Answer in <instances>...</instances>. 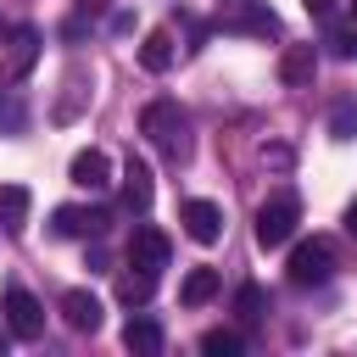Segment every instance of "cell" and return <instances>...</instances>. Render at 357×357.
Instances as JSON below:
<instances>
[{"label": "cell", "mask_w": 357, "mask_h": 357, "mask_svg": "<svg viewBox=\"0 0 357 357\" xmlns=\"http://www.w3.org/2000/svg\"><path fill=\"white\" fill-rule=\"evenodd\" d=\"M139 134H145L167 162H190V151H195V139H190V112H184L178 100H151V106L139 112Z\"/></svg>", "instance_id": "cell-1"}, {"label": "cell", "mask_w": 357, "mask_h": 357, "mask_svg": "<svg viewBox=\"0 0 357 357\" xmlns=\"http://www.w3.org/2000/svg\"><path fill=\"white\" fill-rule=\"evenodd\" d=\"M296 223H301V201H296V190H279V195H268L262 206H257V245H284L290 234H296Z\"/></svg>", "instance_id": "cell-2"}, {"label": "cell", "mask_w": 357, "mask_h": 357, "mask_svg": "<svg viewBox=\"0 0 357 357\" xmlns=\"http://www.w3.org/2000/svg\"><path fill=\"white\" fill-rule=\"evenodd\" d=\"M284 273H290V284H324L329 273H335V245L324 240V234H312V240H301L296 251H290V262H284Z\"/></svg>", "instance_id": "cell-3"}, {"label": "cell", "mask_w": 357, "mask_h": 357, "mask_svg": "<svg viewBox=\"0 0 357 357\" xmlns=\"http://www.w3.org/2000/svg\"><path fill=\"white\" fill-rule=\"evenodd\" d=\"M106 223H112L106 206H56L50 212V229L61 240H95V234H106Z\"/></svg>", "instance_id": "cell-4"}, {"label": "cell", "mask_w": 357, "mask_h": 357, "mask_svg": "<svg viewBox=\"0 0 357 357\" xmlns=\"http://www.w3.org/2000/svg\"><path fill=\"white\" fill-rule=\"evenodd\" d=\"M6 329L17 335V340H39L45 335V307L28 296V290H6Z\"/></svg>", "instance_id": "cell-5"}, {"label": "cell", "mask_w": 357, "mask_h": 357, "mask_svg": "<svg viewBox=\"0 0 357 357\" xmlns=\"http://www.w3.org/2000/svg\"><path fill=\"white\" fill-rule=\"evenodd\" d=\"M223 28L229 33H279V17L262 6V0H223Z\"/></svg>", "instance_id": "cell-6"}, {"label": "cell", "mask_w": 357, "mask_h": 357, "mask_svg": "<svg viewBox=\"0 0 357 357\" xmlns=\"http://www.w3.org/2000/svg\"><path fill=\"white\" fill-rule=\"evenodd\" d=\"M178 223H184V234H190L195 245H212V240L223 234V206H218V201H184V206H178Z\"/></svg>", "instance_id": "cell-7"}, {"label": "cell", "mask_w": 357, "mask_h": 357, "mask_svg": "<svg viewBox=\"0 0 357 357\" xmlns=\"http://www.w3.org/2000/svg\"><path fill=\"white\" fill-rule=\"evenodd\" d=\"M167 251H173V245H167V234L145 223V229H134V240H128V268L162 273V268H167Z\"/></svg>", "instance_id": "cell-8"}, {"label": "cell", "mask_w": 357, "mask_h": 357, "mask_svg": "<svg viewBox=\"0 0 357 357\" xmlns=\"http://www.w3.org/2000/svg\"><path fill=\"white\" fill-rule=\"evenodd\" d=\"M89 84H95V78H89V67H78V61H73V67H67V78H61V95H56L50 117H56V123H73V117L84 112V100H89Z\"/></svg>", "instance_id": "cell-9"}, {"label": "cell", "mask_w": 357, "mask_h": 357, "mask_svg": "<svg viewBox=\"0 0 357 357\" xmlns=\"http://www.w3.org/2000/svg\"><path fill=\"white\" fill-rule=\"evenodd\" d=\"M67 178H73L78 190H89V195H100V190L112 184V156L89 145V151H78V156H73V167H67Z\"/></svg>", "instance_id": "cell-10"}, {"label": "cell", "mask_w": 357, "mask_h": 357, "mask_svg": "<svg viewBox=\"0 0 357 357\" xmlns=\"http://www.w3.org/2000/svg\"><path fill=\"white\" fill-rule=\"evenodd\" d=\"M61 318H67V329H78V335H95V329L106 324V307H100L89 290H67V296H61Z\"/></svg>", "instance_id": "cell-11"}, {"label": "cell", "mask_w": 357, "mask_h": 357, "mask_svg": "<svg viewBox=\"0 0 357 357\" xmlns=\"http://www.w3.org/2000/svg\"><path fill=\"white\" fill-rule=\"evenodd\" d=\"M151 195H156L151 162H145V156H128V162H123V201H128V212H145Z\"/></svg>", "instance_id": "cell-12"}, {"label": "cell", "mask_w": 357, "mask_h": 357, "mask_svg": "<svg viewBox=\"0 0 357 357\" xmlns=\"http://www.w3.org/2000/svg\"><path fill=\"white\" fill-rule=\"evenodd\" d=\"M33 61H39V33H33V28H11V45H6V78H11V84L28 78Z\"/></svg>", "instance_id": "cell-13"}, {"label": "cell", "mask_w": 357, "mask_h": 357, "mask_svg": "<svg viewBox=\"0 0 357 357\" xmlns=\"http://www.w3.org/2000/svg\"><path fill=\"white\" fill-rule=\"evenodd\" d=\"M162 340H167V335H162V324H156V318H145V312H134V318L123 324V346H128L134 357H156V351H162Z\"/></svg>", "instance_id": "cell-14"}, {"label": "cell", "mask_w": 357, "mask_h": 357, "mask_svg": "<svg viewBox=\"0 0 357 357\" xmlns=\"http://www.w3.org/2000/svg\"><path fill=\"white\" fill-rule=\"evenodd\" d=\"M312 73H318V56H312V45H290V50L279 56V78H284L290 89L312 84Z\"/></svg>", "instance_id": "cell-15"}, {"label": "cell", "mask_w": 357, "mask_h": 357, "mask_svg": "<svg viewBox=\"0 0 357 357\" xmlns=\"http://www.w3.org/2000/svg\"><path fill=\"white\" fill-rule=\"evenodd\" d=\"M139 61H145V73H167L173 67V33L167 28H151L145 45H139Z\"/></svg>", "instance_id": "cell-16"}, {"label": "cell", "mask_w": 357, "mask_h": 357, "mask_svg": "<svg viewBox=\"0 0 357 357\" xmlns=\"http://www.w3.org/2000/svg\"><path fill=\"white\" fill-rule=\"evenodd\" d=\"M218 296V268H190V279L178 284V301L184 307H201V301H212Z\"/></svg>", "instance_id": "cell-17"}, {"label": "cell", "mask_w": 357, "mask_h": 357, "mask_svg": "<svg viewBox=\"0 0 357 357\" xmlns=\"http://www.w3.org/2000/svg\"><path fill=\"white\" fill-rule=\"evenodd\" d=\"M28 206H33V195L22 184H0V223L6 229H22L28 223Z\"/></svg>", "instance_id": "cell-18"}, {"label": "cell", "mask_w": 357, "mask_h": 357, "mask_svg": "<svg viewBox=\"0 0 357 357\" xmlns=\"http://www.w3.org/2000/svg\"><path fill=\"white\" fill-rule=\"evenodd\" d=\"M151 296H156V273L139 268V273H123V279H117V301H123V307H145Z\"/></svg>", "instance_id": "cell-19"}, {"label": "cell", "mask_w": 357, "mask_h": 357, "mask_svg": "<svg viewBox=\"0 0 357 357\" xmlns=\"http://www.w3.org/2000/svg\"><path fill=\"white\" fill-rule=\"evenodd\" d=\"M329 139H340V145L357 139V100H335V112H329Z\"/></svg>", "instance_id": "cell-20"}, {"label": "cell", "mask_w": 357, "mask_h": 357, "mask_svg": "<svg viewBox=\"0 0 357 357\" xmlns=\"http://www.w3.org/2000/svg\"><path fill=\"white\" fill-rule=\"evenodd\" d=\"M234 312H240L245 324H257V318L268 312V290H262V284H240V290H234Z\"/></svg>", "instance_id": "cell-21"}, {"label": "cell", "mask_w": 357, "mask_h": 357, "mask_svg": "<svg viewBox=\"0 0 357 357\" xmlns=\"http://www.w3.org/2000/svg\"><path fill=\"white\" fill-rule=\"evenodd\" d=\"M201 351H206V357H240L245 340H240L234 329H206V335H201Z\"/></svg>", "instance_id": "cell-22"}, {"label": "cell", "mask_w": 357, "mask_h": 357, "mask_svg": "<svg viewBox=\"0 0 357 357\" xmlns=\"http://www.w3.org/2000/svg\"><path fill=\"white\" fill-rule=\"evenodd\" d=\"M329 45H335V56H357V28H335Z\"/></svg>", "instance_id": "cell-23"}, {"label": "cell", "mask_w": 357, "mask_h": 357, "mask_svg": "<svg viewBox=\"0 0 357 357\" xmlns=\"http://www.w3.org/2000/svg\"><path fill=\"white\" fill-rule=\"evenodd\" d=\"M112 268V257H106V245H100V234H95V245H89V273H106Z\"/></svg>", "instance_id": "cell-24"}, {"label": "cell", "mask_w": 357, "mask_h": 357, "mask_svg": "<svg viewBox=\"0 0 357 357\" xmlns=\"http://www.w3.org/2000/svg\"><path fill=\"white\" fill-rule=\"evenodd\" d=\"M262 162H273V167H290V145H262Z\"/></svg>", "instance_id": "cell-25"}, {"label": "cell", "mask_w": 357, "mask_h": 357, "mask_svg": "<svg viewBox=\"0 0 357 357\" xmlns=\"http://www.w3.org/2000/svg\"><path fill=\"white\" fill-rule=\"evenodd\" d=\"M106 11H112V0H78V17H84V22H89V17H106Z\"/></svg>", "instance_id": "cell-26"}, {"label": "cell", "mask_w": 357, "mask_h": 357, "mask_svg": "<svg viewBox=\"0 0 357 357\" xmlns=\"http://www.w3.org/2000/svg\"><path fill=\"white\" fill-rule=\"evenodd\" d=\"M112 33H134V11H117L112 17Z\"/></svg>", "instance_id": "cell-27"}, {"label": "cell", "mask_w": 357, "mask_h": 357, "mask_svg": "<svg viewBox=\"0 0 357 357\" xmlns=\"http://www.w3.org/2000/svg\"><path fill=\"white\" fill-rule=\"evenodd\" d=\"M0 123H11V128H17V123H22V112H17V106H11V100H6V95H0Z\"/></svg>", "instance_id": "cell-28"}, {"label": "cell", "mask_w": 357, "mask_h": 357, "mask_svg": "<svg viewBox=\"0 0 357 357\" xmlns=\"http://www.w3.org/2000/svg\"><path fill=\"white\" fill-rule=\"evenodd\" d=\"M307 11H312V17H329V11H335V0H307Z\"/></svg>", "instance_id": "cell-29"}, {"label": "cell", "mask_w": 357, "mask_h": 357, "mask_svg": "<svg viewBox=\"0 0 357 357\" xmlns=\"http://www.w3.org/2000/svg\"><path fill=\"white\" fill-rule=\"evenodd\" d=\"M346 234H351V240H357V201H351V206H346Z\"/></svg>", "instance_id": "cell-30"}, {"label": "cell", "mask_w": 357, "mask_h": 357, "mask_svg": "<svg viewBox=\"0 0 357 357\" xmlns=\"http://www.w3.org/2000/svg\"><path fill=\"white\" fill-rule=\"evenodd\" d=\"M351 6H357V0H351Z\"/></svg>", "instance_id": "cell-31"}]
</instances>
